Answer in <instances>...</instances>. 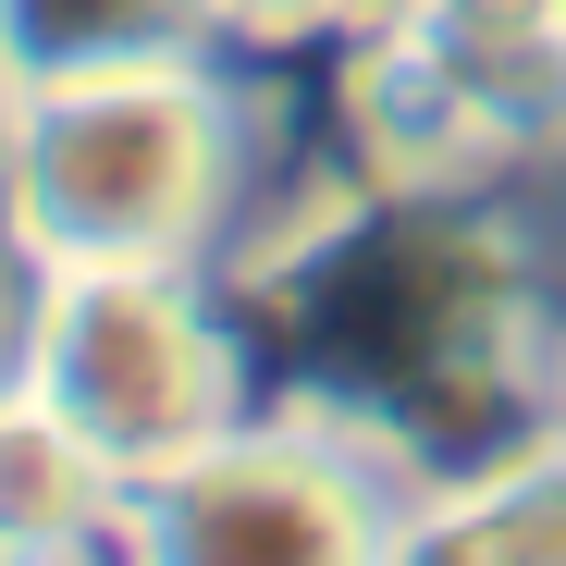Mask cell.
I'll return each instance as SVG.
<instances>
[{
  "label": "cell",
  "mask_w": 566,
  "mask_h": 566,
  "mask_svg": "<svg viewBox=\"0 0 566 566\" xmlns=\"http://www.w3.org/2000/svg\"><path fill=\"white\" fill-rule=\"evenodd\" d=\"M234 296L271 321V382L382 431L419 481L566 419V259L505 185L345 198Z\"/></svg>",
  "instance_id": "obj_1"
},
{
  "label": "cell",
  "mask_w": 566,
  "mask_h": 566,
  "mask_svg": "<svg viewBox=\"0 0 566 566\" xmlns=\"http://www.w3.org/2000/svg\"><path fill=\"white\" fill-rule=\"evenodd\" d=\"M283 148H296L283 99L247 50H172V62L0 86V222L25 234L38 271H62V259H198V271L247 283L321 210L357 198L345 172L321 198H283L308 172Z\"/></svg>",
  "instance_id": "obj_2"
},
{
  "label": "cell",
  "mask_w": 566,
  "mask_h": 566,
  "mask_svg": "<svg viewBox=\"0 0 566 566\" xmlns=\"http://www.w3.org/2000/svg\"><path fill=\"white\" fill-rule=\"evenodd\" d=\"M13 382L62 407L124 481H148L271 395V345H259V308L198 259H62L38 271Z\"/></svg>",
  "instance_id": "obj_3"
},
{
  "label": "cell",
  "mask_w": 566,
  "mask_h": 566,
  "mask_svg": "<svg viewBox=\"0 0 566 566\" xmlns=\"http://www.w3.org/2000/svg\"><path fill=\"white\" fill-rule=\"evenodd\" d=\"M419 468L345 407L271 382L234 431L124 481L112 566H395Z\"/></svg>",
  "instance_id": "obj_4"
},
{
  "label": "cell",
  "mask_w": 566,
  "mask_h": 566,
  "mask_svg": "<svg viewBox=\"0 0 566 566\" xmlns=\"http://www.w3.org/2000/svg\"><path fill=\"white\" fill-rule=\"evenodd\" d=\"M321 148L345 160L357 198H481V185H517L481 86L455 74V50L431 25H345L333 38Z\"/></svg>",
  "instance_id": "obj_5"
},
{
  "label": "cell",
  "mask_w": 566,
  "mask_h": 566,
  "mask_svg": "<svg viewBox=\"0 0 566 566\" xmlns=\"http://www.w3.org/2000/svg\"><path fill=\"white\" fill-rule=\"evenodd\" d=\"M395 566H566V419L455 481H419Z\"/></svg>",
  "instance_id": "obj_6"
},
{
  "label": "cell",
  "mask_w": 566,
  "mask_h": 566,
  "mask_svg": "<svg viewBox=\"0 0 566 566\" xmlns=\"http://www.w3.org/2000/svg\"><path fill=\"white\" fill-rule=\"evenodd\" d=\"M112 530H124V468L62 407L0 382V542L38 566H112Z\"/></svg>",
  "instance_id": "obj_7"
},
{
  "label": "cell",
  "mask_w": 566,
  "mask_h": 566,
  "mask_svg": "<svg viewBox=\"0 0 566 566\" xmlns=\"http://www.w3.org/2000/svg\"><path fill=\"white\" fill-rule=\"evenodd\" d=\"M172 50H222L210 0H0V86L172 62Z\"/></svg>",
  "instance_id": "obj_8"
},
{
  "label": "cell",
  "mask_w": 566,
  "mask_h": 566,
  "mask_svg": "<svg viewBox=\"0 0 566 566\" xmlns=\"http://www.w3.org/2000/svg\"><path fill=\"white\" fill-rule=\"evenodd\" d=\"M210 25H222V50H247V62H296V50H333V0H210Z\"/></svg>",
  "instance_id": "obj_9"
},
{
  "label": "cell",
  "mask_w": 566,
  "mask_h": 566,
  "mask_svg": "<svg viewBox=\"0 0 566 566\" xmlns=\"http://www.w3.org/2000/svg\"><path fill=\"white\" fill-rule=\"evenodd\" d=\"M25 321H38V259H25L13 222H0V382L25 369Z\"/></svg>",
  "instance_id": "obj_10"
},
{
  "label": "cell",
  "mask_w": 566,
  "mask_h": 566,
  "mask_svg": "<svg viewBox=\"0 0 566 566\" xmlns=\"http://www.w3.org/2000/svg\"><path fill=\"white\" fill-rule=\"evenodd\" d=\"M333 13H345V25H419L431 0H333ZM345 25H333V38H345Z\"/></svg>",
  "instance_id": "obj_11"
},
{
  "label": "cell",
  "mask_w": 566,
  "mask_h": 566,
  "mask_svg": "<svg viewBox=\"0 0 566 566\" xmlns=\"http://www.w3.org/2000/svg\"><path fill=\"white\" fill-rule=\"evenodd\" d=\"M0 566H38V554H13V542H0Z\"/></svg>",
  "instance_id": "obj_12"
},
{
  "label": "cell",
  "mask_w": 566,
  "mask_h": 566,
  "mask_svg": "<svg viewBox=\"0 0 566 566\" xmlns=\"http://www.w3.org/2000/svg\"><path fill=\"white\" fill-rule=\"evenodd\" d=\"M554 13H566V0H554Z\"/></svg>",
  "instance_id": "obj_13"
}]
</instances>
